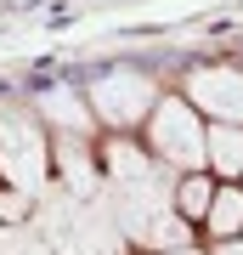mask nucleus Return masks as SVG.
<instances>
[{
  "label": "nucleus",
  "instance_id": "1",
  "mask_svg": "<svg viewBox=\"0 0 243 255\" xmlns=\"http://www.w3.org/2000/svg\"><path fill=\"white\" fill-rule=\"evenodd\" d=\"M34 227L45 233V244L57 255H125V244H130L102 199H80L68 187H45L40 193Z\"/></svg>",
  "mask_w": 243,
  "mask_h": 255
},
{
  "label": "nucleus",
  "instance_id": "2",
  "mask_svg": "<svg viewBox=\"0 0 243 255\" xmlns=\"http://www.w3.org/2000/svg\"><path fill=\"white\" fill-rule=\"evenodd\" d=\"M147 142H153V153L170 164L181 176H198L209 164V125L204 114L192 108L187 97H159L153 119H147Z\"/></svg>",
  "mask_w": 243,
  "mask_h": 255
},
{
  "label": "nucleus",
  "instance_id": "3",
  "mask_svg": "<svg viewBox=\"0 0 243 255\" xmlns=\"http://www.w3.org/2000/svg\"><path fill=\"white\" fill-rule=\"evenodd\" d=\"M45 176H51V142L40 136L34 114L6 108L0 114V182L17 187L23 199H40Z\"/></svg>",
  "mask_w": 243,
  "mask_h": 255
},
{
  "label": "nucleus",
  "instance_id": "4",
  "mask_svg": "<svg viewBox=\"0 0 243 255\" xmlns=\"http://www.w3.org/2000/svg\"><path fill=\"white\" fill-rule=\"evenodd\" d=\"M159 108V85L142 68H108L102 80H90V114L113 130H130L142 119H153Z\"/></svg>",
  "mask_w": 243,
  "mask_h": 255
},
{
  "label": "nucleus",
  "instance_id": "5",
  "mask_svg": "<svg viewBox=\"0 0 243 255\" xmlns=\"http://www.w3.org/2000/svg\"><path fill=\"white\" fill-rule=\"evenodd\" d=\"M187 102L215 125H243V68H192Z\"/></svg>",
  "mask_w": 243,
  "mask_h": 255
},
{
  "label": "nucleus",
  "instance_id": "6",
  "mask_svg": "<svg viewBox=\"0 0 243 255\" xmlns=\"http://www.w3.org/2000/svg\"><path fill=\"white\" fill-rule=\"evenodd\" d=\"M96 159H102V153H90L74 130H63V136L51 142V164L63 170V187L80 193V199H90V193L102 187V164H96Z\"/></svg>",
  "mask_w": 243,
  "mask_h": 255
},
{
  "label": "nucleus",
  "instance_id": "7",
  "mask_svg": "<svg viewBox=\"0 0 243 255\" xmlns=\"http://www.w3.org/2000/svg\"><path fill=\"white\" fill-rule=\"evenodd\" d=\"M102 170H108V182H113V187H136V182H164V170L153 164V153H147V147H136V142H125V136L102 142Z\"/></svg>",
  "mask_w": 243,
  "mask_h": 255
},
{
  "label": "nucleus",
  "instance_id": "8",
  "mask_svg": "<svg viewBox=\"0 0 243 255\" xmlns=\"http://www.w3.org/2000/svg\"><path fill=\"white\" fill-rule=\"evenodd\" d=\"M209 164L243 182V125H209Z\"/></svg>",
  "mask_w": 243,
  "mask_h": 255
},
{
  "label": "nucleus",
  "instance_id": "9",
  "mask_svg": "<svg viewBox=\"0 0 243 255\" xmlns=\"http://www.w3.org/2000/svg\"><path fill=\"white\" fill-rule=\"evenodd\" d=\"M204 221H209V233H215L221 244L238 238L243 233V187H215V204H209Z\"/></svg>",
  "mask_w": 243,
  "mask_h": 255
},
{
  "label": "nucleus",
  "instance_id": "10",
  "mask_svg": "<svg viewBox=\"0 0 243 255\" xmlns=\"http://www.w3.org/2000/svg\"><path fill=\"white\" fill-rule=\"evenodd\" d=\"M209 204H215V187H209L204 176H181V187H175V210H181V216H187V221H204Z\"/></svg>",
  "mask_w": 243,
  "mask_h": 255
},
{
  "label": "nucleus",
  "instance_id": "11",
  "mask_svg": "<svg viewBox=\"0 0 243 255\" xmlns=\"http://www.w3.org/2000/svg\"><path fill=\"white\" fill-rule=\"evenodd\" d=\"M45 114H51L63 130H74V136H80V130L90 125V114L80 108V97H74V91H51V97H45Z\"/></svg>",
  "mask_w": 243,
  "mask_h": 255
},
{
  "label": "nucleus",
  "instance_id": "12",
  "mask_svg": "<svg viewBox=\"0 0 243 255\" xmlns=\"http://www.w3.org/2000/svg\"><path fill=\"white\" fill-rule=\"evenodd\" d=\"M0 255H57V250L45 244V233L34 227V221H23V227H11V233H6Z\"/></svg>",
  "mask_w": 243,
  "mask_h": 255
},
{
  "label": "nucleus",
  "instance_id": "13",
  "mask_svg": "<svg viewBox=\"0 0 243 255\" xmlns=\"http://www.w3.org/2000/svg\"><path fill=\"white\" fill-rule=\"evenodd\" d=\"M215 255H243V238H226V244H215Z\"/></svg>",
  "mask_w": 243,
  "mask_h": 255
},
{
  "label": "nucleus",
  "instance_id": "14",
  "mask_svg": "<svg viewBox=\"0 0 243 255\" xmlns=\"http://www.w3.org/2000/svg\"><path fill=\"white\" fill-rule=\"evenodd\" d=\"M170 255H204V250H170Z\"/></svg>",
  "mask_w": 243,
  "mask_h": 255
},
{
  "label": "nucleus",
  "instance_id": "15",
  "mask_svg": "<svg viewBox=\"0 0 243 255\" xmlns=\"http://www.w3.org/2000/svg\"><path fill=\"white\" fill-rule=\"evenodd\" d=\"M17 6H28V0H17Z\"/></svg>",
  "mask_w": 243,
  "mask_h": 255
}]
</instances>
